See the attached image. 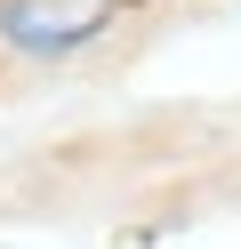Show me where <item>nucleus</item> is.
Segmentation results:
<instances>
[{
    "label": "nucleus",
    "mask_w": 241,
    "mask_h": 249,
    "mask_svg": "<svg viewBox=\"0 0 241 249\" xmlns=\"http://www.w3.org/2000/svg\"><path fill=\"white\" fill-rule=\"evenodd\" d=\"M105 17H112V0H0V33L32 56H56L73 40L105 33Z\"/></svg>",
    "instance_id": "1"
}]
</instances>
